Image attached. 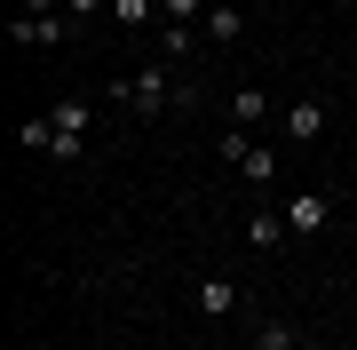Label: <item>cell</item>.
Listing matches in <instances>:
<instances>
[{"label":"cell","mask_w":357,"mask_h":350,"mask_svg":"<svg viewBox=\"0 0 357 350\" xmlns=\"http://www.w3.org/2000/svg\"><path fill=\"white\" fill-rule=\"evenodd\" d=\"M112 96H119V104H135L143 119H159L175 96H191V88H175V72H167V64H143L135 80H112Z\"/></svg>","instance_id":"1"},{"label":"cell","mask_w":357,"mask_h":350,"mask_svg":"<svg viewBox=\"0 0 357 350\" xmlns=\"http://www.w3.org/2000/svg\"><path fill=\"white\" fill-rule=\"evenodd\" d=\"M8 32H16V48H56V40L72 32V16H64V8H56V16H24V8H16Z\"/></svg>","instance_id":"2"},{"label":"cell","mask_w":357,"mask_h":350,"mask_svg":"<svg viewBox=\"0 0 357 350\" xmlns=\"http://www.w3.org/2000/svg\"><path fill=\"white\" fill-rule=\"evenodd\" d=\"M294 231H286V207H255L246 215V247H262V255H278Z\"/></svg>","instance_id":"3"},{"label":"cell","mask_w":357,"mask_h":350,"mask_svg":"<svg viewBox=\"0 0 357 350\" xmlns=\"http://www.w3.org/2000/svg\"><path fill=\"white\" fill-rule=\"evenodd\" d=\"M326 215H333V207H326V191H294V199H286V231H302V239H310V231H326Z\"/></svg>","instance_id":"4"},{"label":"cell","mask_w":357,"mask_h":350,"mask_svg":"<svg viewBox=\"0 0 357 350\" xmlns=\"http://www.w3.org/2000/svg\"><path fill=\"white\" fill-rule=\"evenodd\" d=\"M278 128H286L294 143H318V136H326V104H318V96H302V104H286Z\"/></svg>","instance_id":"5"},{"label":"cell","mask_w":357,"mask_h":350,"mask_svg":"<svg viewBox=\"0 0 357 350\" xmlns=\"http://www.w3.org/2000/svg\"><path fill=\"white\" fill-rule=\"evenodd\" d=\"M262 119H270V96L262 88H238V96H230V128H262Z\"/></svg>","instance_id":"6"},{"label":"cell","mask_w":357,"mask_h":350,"mask_svg":"<svg viewBox=\"0 0 357 350\" xmlns=\"http://www.w3.org/2000/svg\"><path fill=\"white\" fill-rule=\"evenodd\" d=\"M206 40H222V48H230V40H246V8H230V0H222V8H206Z\"/></svg>","instance_id":"7"},{"label":"cell","mask_w":357,"mask_h":350,"mask_svg":"<svg viewBox=\"0 0 357 350\" xmlns=\"http://www.w3.org/2000/svg\"><path fill=\"white\" fill-rule=\"evenodd\" d=\"M255 350H302V326H294V319H262L255 326Z\"/></svg>","instance_id":"8"},{"label":"cell","mask_w":357,"mask_h":350,"mask_svg":"<svg viewBox=\"0 0 357 350\" xmlns=\"http://www.w3.org/2000/svg\"><path fill=\"white\" fill-rule=\"evenodd\" d=\"M199 311L206 319H230V311H238V286H230V279H206L199 286Z\"/></svg>","instance_id":"9"},{"label":"cell","mask_w":357,"mask_h":350,"mask_svg":"<svg viewBox=\"0 0 357 350\" xmlns=\"http://www.w3.org/2000/svg\"><path fill=\"white\" fill-rule=\"evenodd\" d=\"M16 143H24V152H56V119H48V112L16 119Z\"/></svg>","instance_id":"10"},{"label":"cell","mask_w":357,"mask_h":350,"mask_svg":"<svg viewBox=\"0 0 357 350\" xmlns=\"http://www.w3.org/2000/svg\"><path fill=\"white\" fill-rule=\"evenodd\" d=\"M48 119H56V136H88V119H96V112L79 104V96H64V104H56Z\"/></svg>","instance_id":"11"},{"label":"cell","mask_w":357,"mask_h":350,"mask_svg":"<svg viewBox=\"0 0 357 350\" xmlns=\"http://www.w3.org/2000/svg\"><path fill=\"white\" fill-rule=\"evenodd\" d=\"M159 16V0H112V24H128V32H143Z\"/></svg>","instance_id":"12"},{"label":"cell","mask_w":357,"mask_h":350,"mask_svg":"<svg viewBox=\"0 0 357 350\" xmlns=\"http://www.w3.org/2000/svg\"><path fill=\"white\" fill-rule=\"evenodd\" d=\"M159 16H167V24H199L206 0H159Z\"/></svg>","instance_id":"13"},{"label":"cell","mask_w":357,"mask_h":350,"mask_svg":"<svg viewBox=\"0 0 357 350\" xmlns=\"http://www.w3.org/2000/svg\"><path fill=\"white\" fill-rule=\"evenodd\" d=\"M175 56H191V32L167 24V32H159V64H175Z\"/></svg>","instance_id":"14"},{"label":"cell","mask_w":357,"mask_h":350,"mask_svg":"<svg viewBox=\"0 0 357 350\" xmlns=\"http://www.w3.org/2000/svg\"><path fill=\"white\" fill-rule=\"evenodd\" d=\"M238 168H246V183H270V175H278V168H270V152H262V143H255V152L238 159Z\"/></svg>","instance_id":"15"},{"label":"cell","mask_w":357,"mask_h":350,"mask_svg":"<svg viewBox=\"0 0 357 350\" xmlns=\"http://www.w3.org/2000/svg\"><path fill=\"white\" fill-rule=\"evenodd\" d=\"M96 8H112V0H64V16L79 24V16H96Z\"/></svg>","instance_id":"16"},{"label":"cell","mask_w":357,"mask_h":350,"mask_svg":"<svg viewBox=\"0 0 357 350\" xmlns=\"http://www.w3.org/2000/svg\"><path fill=\"white\" fill-rule=\"evenodd\" d=\"M16 8H24V16H56L64 0H16Z\"/></svg>","instance_id":"17"},{"label":"cell","mask_w":357,"mask_h":350,"mask_svg":"<svg viewBox=\"0 0 357 350\" xmlns=\"http://www.w3.org/2000/svg\"><path fill=\"white\" fill-rule=\"evenodd\" d=\"M342 247H349V255H357V223H349V239H342Z\"/></svg>","instance_id":"18"},{"label":"cell","mask_w":357,"mask_h":350,"mask_svg":"<svg viewBox=\"0 0 357 350\" xmlns=\"http://www.w3.org/2000/svg\"><path fill=\"white\" fill-rule=\"evenodd\" d=\"M302 350H318V342H302Z\"/></svg>","instance_id":"19"}]
</instances>
